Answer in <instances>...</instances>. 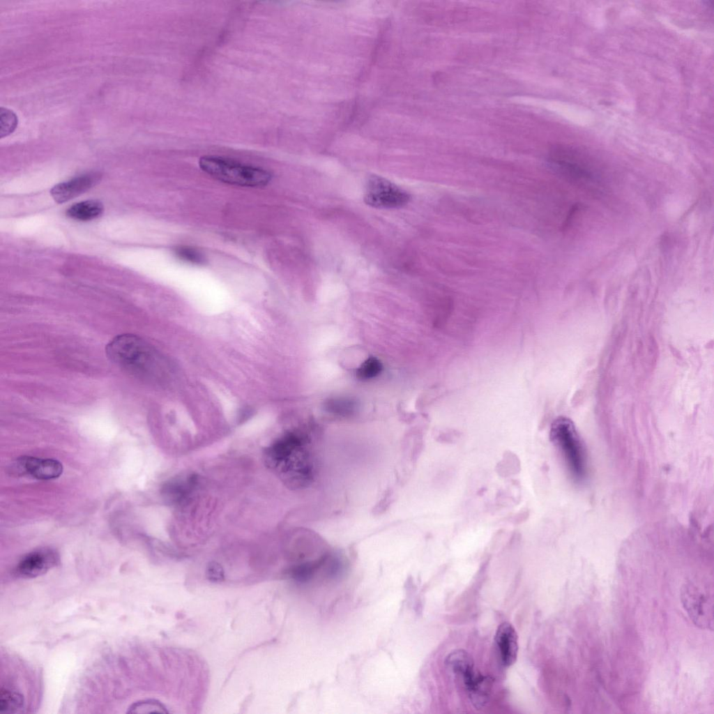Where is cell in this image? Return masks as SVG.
Returning <instances> with one entry per match:
<instances>
[{
    "label": "cell",
    "instance_id": "obj_10",
    "mask_svg": "<svg viewBox=\"0 0 714 714\" xmlns=\"http://www.w3.org/2000/svg\"><path fill=\"white\" fill-rule=\"evenodd\" d=\"M501 659L505 666L512 665L517 660L518 653L517 635L512 624L504 622L499 627L495 635Z\"/></svg>",
    "mask_w": 714,
    "mask_h": 714
},
{
    "label": "cell",
    "instance_id": "obj_4",
    "mask_svg": "<svg viewBox=\"0 0 714 714\" xmlns=\"http://www.w3.org/2000/svg\"><path fill=\"white\" fill-rule=\"evenodd\" d=\"M548 163L557 174L579 185L597 181L594 165L582 151L568 146L559 145L549 153Z\"/></svg>",
    "mask_w": 714,
    "mask_h": 714
},
{
    "label": "cell",
    "instance_id": "obj_5",
    "mask_svg": "<svg viewBox=\"0 0 714 714\" xmlns=\"http://www.w3.org/2000/svg\"><path fill=\"white\" fill-rule=\"evenodd\" d=\"M681 600L697 626L713 630V595L705 586L700 583H684L681 589Z\"/></svg>",
    "mask_w": 714,
    "mask_h": 714
},
{
    "label": "cell",
    "instance_id": "obj_1",
    "mask_svg": "<svg viewBox=\"0 0 714 714\" xmlns=\"http://www.w3.org/2000/svg\"><path fill=\"white\" fill-rule=\"evenodd\" d=\"M110 360L141 379L161 382L172 374L169 361L153 346L132 334L114 337L106 346Z\"/></svg>",
    "mask_w": 714,
    "mask_h": 714
},
{
    "label": "cell",
    "instance_id": "obj_7",
    "mask_svg": "<svg viewBox=\"0 0 714 714\" xmlns=\"http://www.w3.org/2000/svg\"><path fill=\"white\" fill-rule=\"evenodd\" d=\"M59 556L51 548H40L25 555L17 565L15 572L22 578H34L46 573L58 564Z\"/></svg>",
    "mask_w": 714,
    "mask_h": 714
},
{
    "label": "cell",
    "instance_id": "obj_8",
    "mask_svg": "<svg viewBox=\"0 0 714 714\" xmlns=\"http://www.w3.org/2000/svg\"><path fill=\"white\" fill-rule=\"evenodd\" d=\"M14 469L20 474H27L40 480L58 478L63 471L62 464L56 459L28 456L17 459Z\"/></svg>",
    "mask_w": 714,
    "mask_h": 714
},
{
    "label": "cell",
    "instance_id": "obj_9",
    "mask_svg": "<svg viewBox=\"0 0 714 714\" xmlns=\"http://www.w3.org/2000/svg\"><path fill=\"white\" fill-rule=\"evenodd\" d=\"M100 178L98 172L85 174L54 185L51 195L58 203H63L92 188Z\"/></svg>",
    "mask_w": 714,
    "mask_h": 714
},
{
    "label": "cell",
    "instance_id": "obj_16",
    "mask_svg": "<svg viewBox=\"0 0 714 714\" xmlns=\"http://www.w3.org/2000/svg\"><path fill=\"white\" fill-rule=\"evenodd\" d=\"M174 253L180 260L191 264L203 265L206 261L204 255L199 250L189 246L176 247Z\"/></svg>",
    "mask_w": 714,
    "mask_h": 714
},
{
    "label": "cell",
    "instance_id": "obj_20",
    "mask_svg": "<svg viewBox=\"0 0 714 714\" xmlns=\"http://www.w3.org/2000/svg\"><path fill=\"white\" fill-rule=\"evenodd\" d=\"M206 576L211 582H220L224 580V571L220 564L211 562L206 568Z\"/></svg>",
    "mask_w": 714,
    "mask_h": 714
},
{
    "label": "cell",
    "instance_id": "obj_12",
    "mask_svg": "<svg viewBox=\"0 0 714 714\" xmlns=\"http://www.w3.org/2000/svg\"><path fill=\"white\" fill-rule=\"evenodd\" d=\"M492 681L488 676L479 674L466 688L472 704L477 708H483L489 701Z\"/></svg>",
    "mask_w": 714,
    "mask_h": 714
},
{
    "label": "cell",
    "instance_id": "obj_3",
    "mask_svg": "<svg viewBox=\"0 0 714 714\" xmlns=\"http://www.w3.org/2000/svg\"><path fill=\"white\" fill-rule=\"evenodd\" d=\"M549 436L563 455L573 478L577 480H582L586 473V457L582 443L572 421L563 416L556 418L552 423Z\"/></svg>",
    "mask_w": 714,
    "mask_h": 714
},
{
    "label": "cell",
    "instance_id": "obj_11",
    "mask_svg": "<svg viewBox=\"0 0 714 714\" xmlns=\"http://www.w3.org/2000/svg\"><path fill=\"white\" fill-rule=\"evenodd\" d=\"M103 211L104 206L102 202L92 199L72 205L66 211V215L74 220L89 221L99 218Z\"/></svg>",
    "mask_w": 714,
    "mask_h": 714
},
{
    "label": "cell",
    "instance_id": "obj_14",
    "mask_svg": "<svg viewBox=\"0 0 714 714\" xmlns=\"http://www.w3.org/2000/svg\"><path fill=\"white\" fill-rule=\"evenodd\" d=\"M446 663L448 668L455 674L462 676L468 670L473 668L472 658L463 650L452 652L446 658Z\"/></svg>",
    "mask_w": 714,
    "mask_h": 714
},
{
    "label": "cell",
    "instance_id": "obj_13",
    "mask_svg": "<svg viewBox=\"0 0 714 714\" xmlns=\"http://www.w3.org/2000/svg\"><path fill=\"white\" fill-rule=\"evenodd\" d=\"M24 706V697L17 690L2 687L0 691V713H16Z\"/></svg>",
    "mask_w": 714,
    "mask_h": 714
},
{
    "label": "cell",
    "instance_id": "obj_15",
    "mask_svg": "<svg viewBox=\"0 0 714 714\" xmlns=\"http://www.w3.org/2000/svg\"><path fill=\"white\" fill-rule=\"evenodd\" d=\"M128 713H167L168 711L165 705L155 699H145L136 701L129 706Z\"/></svg>",
    "mask_w": 714,
    "mask_h": 714
},
{
    "label": "cell",
    "instance_id": "obj_18",
    "mask_svg": "<svg viewBox=\"0 0 714 714\" xmlns=\"http://www.w3.org/2000/svg\"><path fill=\"white\" fill-rule=\"evenodd\" d=\"M382 365L379 360L371 357L367 359L357 370L356 375L360 379H369L378 375Z\"/></svg>",
    "mask_w": 714,
    "mask_h": 714
},
{
    "label": "cell",
    "instance_id": "obj_19",
    "mask_svg": "<svg viewBox=\"0 0 714 714\" xmlns=\"http://www.w3.org/2000/svg\"><path fill=\"white\" fill-rule=\"evenodd\" d=\"M1 119V137H3L12 133L17 125L16 115L6 108L1 107L0 110Z\"/></svg>",
    "mask_w": 714,
    "mask_h": 714
},
{
    "label": "cell",
    "instance_id": "obj_17",
    "mask_svg": "<svg viewBox=\"0 0 714 714\" xmlns=\"http://www.w3.org/2000/svg\"><path fill=\"white\" fill-rule=\"evenodd\" d=\"M323 563V559L313 563H305L294 567L290 570V576L299 582L309 580L315 570Z\"/></svg>",
    "mask_w": 714,
    "mask_h": 714
},
{
    "label": "cell",
    "instance_id": "obj_2",
    "mask_svg": "<svg viewBox=\"0 0 714 714\" xmlns=\"http://www.w3.org/2000/svg\"><path fill=\"white\" fill-rule=\"evenodd\" d=\"M199 166L214 178L239 186L262 187L272 178V174L266 169L220 156H202L199 160Z\"/></svg>",
    "mask_w": 714,
    "mask_h": 714
},
{
    "label": "cell",
    "instance_id": "obj_6",
    "mask_svg": "<svg viewBox=\"0 0 714 714\" xmlns=\"http://www.w3.org/2000/svg\"><path fill=\"white\" fill-rule=\"evenodd\" d=\"M409 199L410 195L407 191L382 176L372 175L366 181L364 201L372 207L400 208Z\"/></svg>",
    "mask_w": 714,
    "mask_h": 714
},
{
    "label": "cell",
    "instance_id": "obj_21",
    "mask_svg": "<svg viewBox=\"0 0 714 714\" xmlns=\"http://www.w3.org/2000/svg\"><path fill=\"white\" fill-rule=\"evenodd\" d=\"M330 409L338 413H345L351 411L353 404L348 401H333L331 402L328 406Z\"/></svg>",
    "mask_w": 714,
    "mask_h": 714
}]
</instances>
